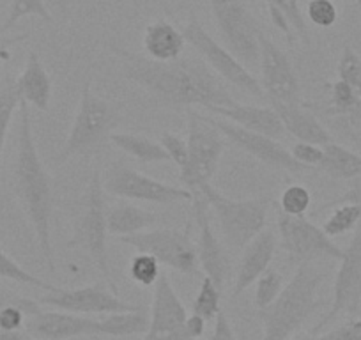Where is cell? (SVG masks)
Listing matches in <instances>:
<instances>
[{"label": "cell", "mask_w": 361, "mask_h": 340, "mask_svg": "<svg viewBox=\"0 0 361 340\" xmlns=\"http://www.w3.org/2000/svg\"><path fill=\"white\" fill-rule=\"evenodd\" d=\"M123 64V75L140 85L159 105L183 107H234L235 99L224 85V80L209 66L197 57H179L176 61L158 62L133 51L116 48Z\"/></svg>", "instance_id": "1"}, {"label": "cell", "mask_w": 361, "mask_h": 340, "mask_svg": "<svg viewBox=\"0 0 361 340\" xmlns=\"http://www.w3.org/2000/svg\"><path fill=\"white\" fill-rule=\"evenodd\" d=\"M20 126L18 145H16L15 163H13V192L22 206L23 213L29 218L36 234L37 248L43 261L51 273L57 272L54 253V239H51V218L55 210L54 181L48 170L44 169L43 159L37 151L32 131V117L29 105L20 102Z\"/></svg>", "instance_id": "2"}, {"label": "cell", "mask_w": 361, "mask_h": 340, "mask_svg": "<svg viewBox=\"0 0 361 340\" xmlns=\"http://www.w3.org/2000/svg\"><path fill=\"white\" fill-rule=\"evenodd\" d=\"M324 279V273L312 268V262L298 266L296 273L290 282L283 286L279 298L269 307L259 310L264 328L260 340L293 339L308 317L322 307L317 289Z\"/></svg>", "instance_id": "3"}, {"label": "cell", "mask_w": 361, "mask_h": 340, "mask_svg": "<svg viewBox=\"0 0 361 340\" xmlns=\"http://www.w3.org/2000/svg\"><path fill=\"white\" fill-rule=\"evenodd\" d=\"M105 188H103L102 172L94 170L90 176L87 188L80 200L78 211L73 221V236L68 241V248H80L89 255L92 265L105 279L106 286L117 294L116 280L109 259V224H106Z\"/></svg>", "instance_id": "4"}, {"label": "cell", "mask_w": 361, "mask_h": 340, "mask_svg": "<svg viewBox=\"0 0 361 340\" xmlns=\"http://www.w3.org/2000/svg\"><path fill=\"white\" fill-rule=\"evenodd\" d=\"M192 193H200L207 200L220 225L221 236L231 248L243 250L266 229L271 206L269 197L231 199L214 188L211 183L200 185Z\"/></svg>", "instance_id": "5"}, {"label": "cell", "mask_w": 361, "mask_h": 340, "mask_svg": "<svg viewBox=\"0 0 361 340\" xmlns=\"http://www.w3.org/2000/svg\"><path fill=\"white\" fill-rule=\"evenodd\" d=\"M114 123H116V112L110 103L99 98L90 87V82H87L80 92L75 121L66 138L64 147L59 152V162L64 163L76 156L87 158L94 154L102 147L103 142L110 137Z\"/></svg>", "instance_id": "6"}, {"label": "cell", "mask_w": 361, "mask_h": 340, "mask_svg": "<svg viewBox=\"0 0 361 340\" xmlns=\"http://www.w3.org/2000/svg\"><path fill=\"white\" fill-rule=\"evenodd\" d=\"M221 131L214 126L213 117L193 110L188 112V165L179 170V179L186 190L195 192L200 185L213 181L225 151Z\"/></svg>", "instance_id": "7"}, {"label": "cell", "mask_w": 361, "mask_h": 340, "mask_svg": "<svg viewBox=\"0 0 361 340\" xmlns=\"http://www.w3.org/2000/svg\"><path fill=\"white\" fill-rule=\"evenodd\" d=\"M225 47L245 66L259 62L262 29L243 0H207Z\"/></svg>", "instance_id": "8"}, {"label": "cell", "mask_w": 361, "mask_h": 340, "mask_svg": "<svg viewBox=\"0 0 361 340\" xmlns=\"http://www.w3.org/2000/svg\"><path fill=\"white\" fill-rule=\"evenodd\" d=\"M186 37V43L200 55L204 62L220 76L221 80L228 82L234 87L241 89V91L248 92V95L255 96V98L264 99L266 95L262 91L259 80L248 71L245 64L228 50L227 47L218 43L209 32L202 27V23L197 18H192L186 23L185 30H183Z\"/></svg>", "instance_id": "9"}, {"label": "cell", "mask_w": 361, "mask_h": 340, "mask_svg": "<svg viewBox=\"0 0 361 340\" xmlns=\"http://www.w3.org/2000/svg\"><path fill=\"white\" fill-rule=\"evenodd\" d=\"M137 252L151 253L159 265L183 275H199L200 265L197 246L185 231L177 229H151L117 239Z\"/></svg>", "instance_id": "10"}, {"label": "cell", "mask_w": 361, "mask_h": 340, "mask_svg": "<svg viewBox=\"0 0 361 340\" xmlns=\"http://www.w3.org/2000/svg\"><path fill=\"white\" fill-rule=\"evenodd\" d=\"M103 188L110 195L128 200H142L152 204H173L180 200H192V192L185 186H173L158 181L123 162L110 163L102 174Z\"/></svg>", "instance_id": "11"}, {"label": "cell", "mask_w": 361, "mask_h": 340, "mask_svg": "<svg viewBox=\"0 0 361 340\" xmlns=\"http://www.w3.org/2000/svg\"><path fill=\"white\" fill-rule=\"evenodd\" d=\"M276 227L283 252L287 253L289 261L296 262L298 266L319 259H342L343 250L331 241L322 227H317L305 217L279 213Z\"/></svg>", "instance_id": "12"}, {"label": "cell", "mask_w": 361, "mask_h": 340, "mask_svg": "<svg viewBox=\"0 0 361 340\" xmlns=\"http://www.w3.org/2000/svg\"><path fill=\"white\" fill-rule=\"evenodd\" d=\"M361 307V225L354 232L343 255L340 259L338 272L333 289V301L329 310L321 317V321L310 329V333L317 335L328 324H331L340 315H357Z\"/></svg>", "instance_id": "13"}, {"label": "cell", "mask_w": 361, "mask_h": 340, "mask_svg": "<svg viewBox=\"0 0 361 340\" xmlns=\"http://www.w3.org/2000/svg\"><path fill=\"white\" fill-rule=\"evenodd\" d=\"M260 71H262V91L269 102L287 103V105H300V80H298L296 69L293 62L287 57L286 51L266 36V32H260Z\"/></svg>", "instance_id": "14"}, {"label": "cell", "mask_w": 361, "mask_h": 340, "mask_svg": "<svg viewBox=\"0 0 361 340\" xmlns=\"http://www.w3.org/2000/svg\"><path fill=\"white\" fill-rule=\"evenodd\" d=\"M37 301L39 305L80 315L117 314V312H131L142 308L138 305H131L121 300L112 289H109L106 284H94V286H85L80 289H61L59 287V289L41 296Z\"/></svg>", "instance_id": "15"}, {"label": "cell", "mask_w": 361, "mask_h": 340, "mask_svg": "<svg viewBox=\"0 0 361 340\" xmlns=\"http://www.w3.org/2000/svg\"><path fill=\"white\" fill-rule=\"evenodd\" d=\"M213 123L232 145L241 149L243 152L250 154L252 158L259 159L260 163H264L269 169L287 172V174H301V172L308 170L307 166L296 162L290 151H287L276 138L245 130V128L225 119H213Z\"/></svg>", "instance_id": "16"}, {"label": "cell", "mask_w": 361, "mask_h": 340, "mask_svg": "<svg viewBox=\"0 0 361 340\" xmlns=\"http://www.w3.org/2000/svg\"><path fill=\"white\" fill-rule=\"evenodd\" d=\"M192 195L193 217H195L197 229H199L195 246L200 269L224 291L228 275H231V261H228L227 250L211 227L207 200L200 193H192Z\"/></svg>", "instance_id": "17"}, {"label": "cell", "mask_w": 361, "mask_h": 340, "mask_svg": "<svg viewBox=\"0 0 361 340\" xmlns=\"http://www.w3.org/2000/svg\"><path fill=\"white\" fill-rule=\"evenodd\" d=\"M25 329L37 340H71L99 335V319L64 310H39L27 317Z\"/></svg>", "instance_id": "18"}, {"label": "cell", "mask_w": 361, "mask_h": 340, "mask_svg": "<svg viewBox=\"0 0 361 340\" xmlns=\"http://www.w3.org/2000/svg\"><path fill=\"white\" fill-rule=\"evenodd\" d=\"M276 246H279L276 236L266 229L245 246L238 272H235L232 296H239L241 293H245L269 269V265L275 259Z\"/></svg>", "instance_id": "19"}, {"label": "cell", "mask_w": 361, "mask_h": 340, "mask_svg": "<svg viewBox=\"0 0 361 340\" xmlns=\"http://www.w3.org/2000/svg\"><path fill=\"white\" fill-rule=\"evenodd\" d=\"M188 317L185 303L177 296L170 277L161 272L158 282L154 284V296L151 305V319L149 329L144 336H156L161 333H169L183 326Z\"/></svg>", "instance_id": "20"}, {"label": "cell", "mask_w": 361, "mask_h": 340, "mask_svg": "<svg viewBox=\"0 0 361 340\" xmlns=\"http://www.w3.org/2000/svg\"><path fill=\"white\" fill-rule=\"evenodd\" d=\"M211 114L224 117L225 121L238 124L245 130L255 131V133L267 135L271 138H282L286 133L282 121L273 107H259V105H241L235 103L234 107H213L209 109Z\"/></svg>", "instance_id": "21"}, {"label": "cell", "mask_w": 361, "mask_h": 340, "mask_svg": "<svg viewBox=\"0 0 361 340\" xmlns=\"http://www.w3.org/2000/svg\"><path fill=\"white\" fill-rule=\"evenodd\" d=\"M269 105L279 114L287 133L296 137L300 142H308V144L321 145V147L333 142L331 133L326 130L324 124L319 121V117L314 112H310L303 103L287 105V103L269 102Z\"/></svg>", "instance_id": "22"}, {"label": "cell", "mask_w": 361, "mask_h": 340, "mask_svg": "<svg viewBox=\"0 0 361 340\" xmlns=\"http://www.w3.org/2000/svg\"><path fill=\"white\" fill-rule=\"evenodd\" d=\"M16 83H18L20 98L27 105H32L39 112L50 110L54 85H51V78L44 68L43 61L36 51H29L25 68H23L22 75L16 78Z\"/></svg>", "instance_id": "23"}, {"label": "cell", "mask_w": 361, "mask_h": 340, "mask_svg": "<svg viewBox=\"0 0 361 340\" xmlns=\"http://www.w3.org/2000/svg\"><path fill=\"white\" fill-rule=\"evenodd\" d=\"M185 34L166 20H156L145 27L144 50L152 61H176L185 51Z\"/></svg>", "instance_id": "24"}, {"label": "cell", "mask_w": 361, "mask_h": 340, "mask_svg": "<svg viewBox=\"0 0 361 340\" xmlns=\"http://www.w3.org/2000/svg\"><path fill=\"white\" fill-rule=\"evenodd\" d=\"M322 162L319 163L317 170L324 172L326 176L338 181H350L361 176V154L336 144L335 140L331 144L322 147Z\"/></svg>", "instance_id": "25"}, {"label": "cell", "mask_w": 361, "mask_h": 340, "mask_svg": "<svg viewBox=\"0 0 361 340\" xmlns=\"http://www.w3.org/2000/svg\"><path fill=\"white\" fill-rule=\"evenodd\" d=\"M156 221V217L149 213L147 210L133 206V204L119 202L116 206L106 210V224H109L110 234H116L119 238L123 236L137 234L145 231Z\"/></svg>", "instance_id": "26"}, {"label": "cell", "mask_w": 361, "mask_h": 340, "mask_svg": "<svg viewBox=\"0 0 361 340\" xmlns=\"http://www.w3.org/2000/svg\"><path fill=\"white\" fill-rule=\"evenodd\" d=\"M109 140L121 149L123 152L130 154L131 158L142 163H161L170 162L169 152L165 151L159 142L151 140L144 135L137 133H110Z\"/></svg>", "instance_id": "27"}, {"label": "cell", "mask_w": 361, "mask_h": 340, "mask_svg": "<svg viewBox=\"0 0 361 340\" xmlns=\"http://www.w3.org/2000/svg\"><path fill=\"white\" fill-rule=\"evenodd\" d=\"M329 102L324 107L326 116L340 117L350 123H361V96L342 80L328 83Z\"/></svg>", "instance_id": "28"}, {"label": "cell", "mask_w": 361, "mask_h": 340, "mask_svg": "<svg viewBox=\"0 0 361 340\" xmlns=\"http://www.w3.org/2000/svg\"><path fill=\"white\" fill-rule=\"evenodd\" d=\"M149 329V317L144 308L131 312L109 314V317L99 319V335L109 336H131L145 335Z\"/></svg>", "instance_id": "29"}, {"label": "cell", "mask_w": 361, "mask_h": 340, "mask_svg": "<svg viewBox=\"0 0 361 340\" xmlns=\"http://www.w3.org/2000/svg\"><path fill=\"white\" fill-rule=\"evenodd\" d=\"M20 102H22V98H20L16 76L8 73L4 78L0 80V162H2V152H4L9 126H11L13 116L20 107Z\"/></svg>", "instance_id": "30"}, {"label": "cell", "mask_w": 361, "mask_h": 340, "mask_svg": "<svg viewBox=\"0 0 361 340\" xmlns=\"http://www.w3.org/2000/svg\"><path fill=\"white\" fill-rule=\"evenodd\" d=\"M27 16L39 18L41 22L48 23V25L54 22V15L48 9L47 0H11L9 2L8 16H6L2 27H0V32H9L20 20L27 18Z\"/></svg>", "instance_id": "31"}, {"label": "cell", "mask_w": 361, "mask_h": 340, "mask_svg": "<svg viewBox=\"0 0 361 340\" xmlns=\"http://www.w3.org/2000/svg\"><path fill=\"white\" fill-rule=\"evenodd\" d=\"M361 221V210L354 204H338L333 206L331 214L326 218L322 231L329 236V238H336L345 232L354 231L357 224Z\"/></svg>", "instance_id": "32"}, {"label": "cell", "mask_w": 361, "mask_h": 340, "mask_svg": "<svg viewBox=\"0 0 361 340\" xmlns=\"http://www.w3.org/2000/svg\"><path fill=\"white\" fill-rule=\"evenodd\" d=\"M221 293H224V291H221L209 277L204 275L202 284H200L199 287V293H197L192 305L193 314L200 315V317H204L206 321L216 319L218 312L221 310Z\"/></svg>", "instance_id": "33"}, {"label": "cell", "mask_w": 361, "mask_h": 340, "mask_svg": "<svg viewBox=\"0 0 361 340\" xmlns=\"http://www.w3.org/2000/svg\"><path fill=\"white\" fill-rule=\"evenodd\" d=\"M0 279L11 280V282H16V284H23V286L36 287V289H43L47 291V293L59 289V287L54 286V284L44 282V280H41L39 277L27 272L25 268H22L15 259L9 257L8 253H4L2 250H0Z\"/></svg>", "instance_id": "34"}, {"label": "cell", "mask_w": 361, "mask_h": 340, "mask_svg": "<svg viewBox=\"0 0 361 340\" xmlns=\"http://www.w3.org/2000/svg\"><path fill=\"white\" fill-rule=\"evenodd\" d=\"M130 275L135 284L142 287H154L158 282L161 269H159V262L154 255L151 253L138 252L130 265Z\"/></svg>", "instance_id": "35"}, {"label": "cell", "mask_w": 361, "mask_h": 340, "mask_svg": "<svg viewBox=\"0 0 361 340\" xmlns=\"http://www.w3.org/2000/svg\"><path fill=\"white\" fill-rule=\"evenodd\" d=\"M269 11H280L289 18L294 32L303 44H310V32H308L307 20L300 8V0H266Z\"/></svg>", "instance_id": "36"}, {"label": "cell", "mask_w": 361, "mask_h": 340, "mask_svg": "<svg viewBox=\"0 0 361 340\" xmlns=\"http://www.w3.org/2000/svg\"><path fill=\"white\" fill-rule=\"evenodd\" d=\"M336 73H338V80L347 83L354 92L361 96V57L349 44L343 47Z\"/></svg>", "instance_id": "37"}, {"label": "cell", "mask_w": 361, "mask_h": 340, "mask_svg": "<svg viewBox=\"0 0 361 340\" xmlns=\"http://www.w3.org/2000/svg\"><path fill=\"white\" fill-rule=\"evenodd\" d=\"M283 289V277L276 269H267L259 280H257L255 289V307L257 310L269 307L273 301L279 298Z\"/></svg>", "instance_id": "38"}, {"label": "cell", "mask_w": 361, "mask_h": 340, "mask_svg": "<svg viewBox=\"0 0 361 340\" xmlns=\"http://www.w3.org/2000/svg\"><path fill=\"white\" fill-rule=\"evenodd\" d=\"M312 204V193L303 185H290L283 190L280 197L282 213L290 217H305Z\"/></svg>", "instance_id": "39"}, {"label": "cell", "mask_w": 361, "mask_h": 340, "mask_svg": "<svg viewBox=\"0 0 361 340\" xmlns=\"http://www.w3.org/2000/svg\"><path fill=\"white\" fill-rule=\"evenodd\" d=\"M307 18L319 29H331L338 20V8L333 0H308Z\"/></svg>", "instance_id": "40"}, {"label": "cell", "mask_w": 361, "mask_h": 340, "mask_svg": "<svg viewBox=\"0 0 361 340\" xmlns=\"http://www.w3.org/2000/svg\"><path fill=\"white\" fill-rule=\"evenodd\" d=\"M159 144L165 147V151L169 152L170 156V162L176 163L177 169L183 170L188 165V142L183 140L179 135L165 131V133L161 135V142H159Z\"/></svg>", "instance_id": "41"}, {"label": "cell", "mask_w": 361, "mask_h": 340, "mask_svg": "<svg viewBox=\"0 0 361 340\" xmlns=\"http://www.w3.org/2000/svg\"><path fill=\"white\" fill-rule=\"evenodd\" d=\"M290 154L294 156L296 162H300L301 165L307 166L308 170L310 169H317L319 163L322 162V151L321 145H315V144H308V142H296L290 149Z\"/></svg>", "instance_id": "42"}, {"label": "cell", "mask_w": 361, "mask_h": 340, "mask_svg": "<svg viewBox=\"0 0 361 340\" xmlns=\"http://www.w3.org/2000/svg\"><path fill=\"white\" fill-rule=\"evenodd\" d=\"M317 340H361V319L350 317L329 332L317 333Z\"/></svg>", "instance_id": "43"}, {"label": "cell", "mask_w": 361, "mask_h": 340, "mask_svg": "<svg viewBox=\"0 0 361 340\" xmlns=\"http://www.w3.org/2000/svg\"><path fill=\"white\" fill-rule=\"evenodd\" d=\"M338 204H354V206H357L361 210V176L356 179H350L349 188H347L342 195L336 197L335 200L326 204L324 210H328V207H333V206H338Z\"/></svg>", "instance_id": "44"}, {"label": "cell", "mask_w": 361, "mask_h": 340, "mask_svg": "<svg viewBox=\"0 0 361 340\" xmlns=\"http://www.w3.org/2000/svg\"><path fill=\"white\" fill-rule=\"evenodd\" d=\"M214 321L216 322H214V332H213V336H211V340H238V336H235L234 333V328H232L225 310L218 312Z\"/></svg>", "instance_id": "45"}, {"label": "cell", "mask_w": 361, "mask_h": 340, "mask_svg": "<svg viewBox=\"0 0 361 340\" xmlns=\"http://www.w3.org/2000/svg\"><path fill=\"white\" fill-rule=\"evenodd\" d=\"M206 319L200 317V315L192 314L186 317V321L183 322V329L188 336L192 339H202L204 333H206Z\"/></svg>", "instance_id": "46"}, {"label": "cell", "mask_w": 361, "mask_h": 340, "mask_svg": "<svg viewBox=\"0 0 361 340\" xmlns=\"http://www.w3.org/2000/svg\"><path fill=\"white\" fill-rule=\"evenodd\" d=\"M29 37V34H16V36H6L0 32V61H9L11 59V48L15 44L22 43Z\"/></svg>", "instance_id": "47"}, {"label": "cell", "mask_w": 361, "mask_h": 340, "mask_svg": "<svg viewBox=\"0 0 361 340\" xmlns=\"http://www.w3.org/2000/svg\"><path fill=\"white\" fill-rule=\"evenodd\" d=\"M142 340H202V339H192L185 333L183 326H179L177 329L169 333H161V335H156V336H144Z\"/></svg>", "instance_id": "48"}, {"label": "cell", "mask_w": 361, "mask_h": 340, "mask_svg": "<svg viewBox=\"0 0 361 340\" xmlns=\"http://www.w3.org/2000/svg\"><path fill=\"white\" fill-rule=\"evenodd\" d=\"M0 340H37V339H34L27 329H13V332H4V329H0Z\"/></svg>", "instance_id": "49"}, {"label": "cell", "mask_w": 361, "mask_h": 340, "mask_svg": "<svg viewBox=\"0 0 361 340\" xmlns=\"http://www.w3.org/2000/svg\"><path fill=\"white\" fill-rule=\"evenodd\" d=\"M29 298H23V296H16V294H9V293H0V308L6 307L9 303H20V305H25L29 303Z\"/></svg>", "instance_id": "50"}, {"label": "cell", "mask_w": 361, "mask_h": 340, "mask_svg": "<svg viewBox=\"0 0 361 340\" xmlns=\"http://www.w3.org/2000/svg\"><path fill=\"white\" fill-rule=\"evenodd\" d=\"M48 4L51 6V8L55 9V11L59 13L61 16H68L69 15V4H68V0H47Z\"/></svg>", "instance_id": "51"}, {"label": "cell", "mask_w": 361, "mask_h": 340, "mask_svg": "<svg viewBox=\"0 0 361 340\" xmlns=\"http://www.w3.org/2000/svg\"><path fill=\"white\" fill-rule=\"evenodd\" d=\"M289 340H317V335H314V333H303V335H294L293 339Z\"/></svg>", "instance_id": "52"}, {"label": "cell", "mask_w": 361, "mask_h": 340, "mask_svg": "<svg viewBox=\"0 0 361 340\" xmlns=\"http://www.w3.org/2000/svg\"><path fill=\"white\" fill-rule=\"evenodd\" d=\"M356 4H357V6H360V4H361V0H356Z\"/></svg>", "instance_id": "53"}, {"label": "cell", "mask_w": 361, "mask_h": 340, "mask_svg": "<svg viewBox=\"0 0 361 340\" xmlns=\"http://www.w3.org/2000/svg\"><path fill=\"white\" fill-rule=\"evenodd\" d=\"M357 8H360V13H361V4H360V6H357Z\"/></svg>", "instance_id": "54"}, {"label": "cell", "mask_w": 361, "mask_h": 340, "mask_svg": "<svg viewBox=\"0 0 361 340\" xmlns=\"http://www.w3.org/2000/svg\"><path fill=\"white\" fill-rule=\"evenodd\" d=\"M209 340H211V339H209Z\"/></svg>", "instance_id": "55"}]
</instances>
